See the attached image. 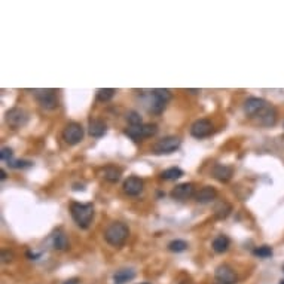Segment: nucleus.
<instances>
[{
    "mask_svg": "<svg viewBox=\"0 0 284 284\" xmlns=\"http://www.w3.org/2000/svg\"><path fill=\"white\" fill-rule=\"evenodd\" d=\"M64 284H79V280H78V278H70V280H67Z\"/></svg>",
    "mask_w": 284,
    "mask_h": 284,
    "instance_id": "nucleus-32",
    "label": "nucleus"
},
{
    "mask_svg": "<svg viewBox=\"0 0 284 284\" xmlns=\"http://www.w3.org/2000/svg\"><path fill=\"white\" fill-rule=\"evenodd\" d=\"M12 156H14V152L9 147H2V150H0V160L8 164L12 162Z\"/></svg>",
    "mask_w": 284,
    "mask_h": 284,
    "instance_id": "nucleus-28",
    "label": "nucleus"
},
{
    "mask_svg": "<svg viewBox=\"0 0 284 284\" xmlns=\"http://www.w3.org/2000/svg\"><path fill=\"white\" fill-rule=\"evenodd\" d=\"M0 179H2V180H5V179H6V173H5V170H0Z\"/></svg>",
    "mask_w": 284,
    "mask_h": 284,
    "instance_id": "nucleus-33",
    "label": "nucleus"
},
{
    "mask_svg": "<svg viewBox=\"0 0 284 284\" xmlns=\"http://www.w3.org/2000/svg\"><path fill=\"white\" fill-rule=\"evenodd\" d=\"M70 214L75 220V223L81 229H88L94 219V205L91 203H72L70 204Z\"/></svg>",
    "mask_w": 284,
    "mask_h": 284,
    "instance_id": "nucleus-1",
    "label": "nucleus"
},
{
    "mask_svg": "<svg viewBox=\"0 0 284 284\" xmlns=\"http://www.w3.org/2000/svg\"><path fill=\"white\" fill-rule=\"evenodd\" d=\"M88 133L91 137H103L107 133V125L101 119H89L88 122Z\"/></svg>",
    "mask_w": 284,
    "mask_h": 284,
    "instance_id": "nucleus-14",
    "label": "nucleus"
},
{
    "mask_svg": "<svg viewBox=\"0 0 284 284\" xmlns=\"http://www.w3.org/2000/svg\"><path fill=\"white\" fill-rule=\"evenodd\" d=\"M8 165L11 168H28V167H31V162L30 161H12Z\"/></svg>",
    "mask_w": 284,
    "mask_h": 284,
    "instance_id": "nucleus-29",
    "label": "nucleus"
},
{
    "mask_svg": "<svg viewBox=\"0 0 284 284\" xmlns=\"http://www.w3.org/2000/svg\"><path fill=\"white\" fill-rule=\"evenodd\" d=\"M83 136H85L83 127L78 122H69L64 130H62V139L70 146L79 144L83 140Z\"/></svg>",
    "mask_w": 284,
    "mask_h": 284,
    "instance_id": "nucleus-7",
    "label": "nucleus"
},
{
    "mask_svg": "<svg viewBox=\"0 0 284 284\" xmlns=\"http://www.w3.org/2000/svg\"><path fill=\"white\" fill-rule=\"evenodd\" d=\"M280 284H284V280H281V281H280Z\"/></svg>",
    "mask_w": 284,
    "mask_h": 284,
    "instance_id": "nucleus-35",
    "label": "nucleus"
},
{
    "mask_svg": "<svg viewBox=\"0 0 284 284\" xmlns=\"http://www.w3.org/2000/svg\"><path fill=\"white\" fill-rule=\"evenodd\" d=\"M265 104H266V100H264V99H259V97H250V99H247L245 103H244V112L247 113L248 118H251V116H255Z\"/></svg>",
    "mask_w": 284,
    "mask_h": 284,
    "instance_id": "nucleus-15",
    "label": "nucleus"
},
{
    "mask_svg": "<svg viewBox=\"0 0 284 284\" xmlns=\"http://www.w3.org/2000/svg\"><path fill=\"white\" fill-rule=\"evenodd\" d=\"M283 271H284V265H283Z\"/></svg>",
    "mask_w": 284,
    "mask_h": 284,
    "instance_id": "nucleus-37",
    "label": "nucleus"
},
{
    "mask_svg": "<svg viewBox=\"0 0 284 284\" xmlns=\"http://www.w3.org/2000/svg\"><path fill=\"white\" fill-rule=\"evenodd\" d=\"M180 139L176 137V136H168V137H164L161 140H158L152 150L156 153V155H168V153H173L174 150H177L180 147Z\"/></svg>",
    "mask_w": 284,
    "mask_h": 284,
    "instance_id": "nucleus-9",
    "label": "nucleus"
},
{
    "mask_svg": "<svg viewBox=\"0 0 284 284\" xmlns=\"http://www.w3.org/2000/svg\"><path fill=\"white\" fill-rule=\"evenodd\" d=\"M12 259H14V253L12 251H9V250H2V262L3 264H9V262H12Z\"/></svg>",
    "mask_w": 284,
    "mask_h": 284,
    "instance_id": "nucleus-30",
    "label": "nucleus"
},
{
    "mask_svg": "<svg viewBox=\"0 0 284 284\" xmlns=\"http://www.w3.org/2000/svg\"><path fill=\"white\" fill-rule=\"evenodd\" d=\"M115 92H116V89H113V88H100V89H97V100L99 101H101V103H107V101H110L113 97H115Z\"/></svg>",
    "mask_w": 284,
    "mask_h": 284,
    "instance_id": "nucleus-23",
    "label": "nucleus"
},
{
    "mask_svg": "<svg viewBox=\"0 0 284 284\" xmlns=\"http://www.w3.org/2000/svg\"><path fill=\"white\" fill-rule=\"evenodd\" d=\"M171 100V92L168 89H153L150 92V101H149V112L155 113V115H161L167 103Z\"/></svg>",
    "mask_w": 284,
    "mask_h": 284,
    "instance_id": "nucleus-3",
    "label": "nucleus"
},
{
    "mask_svg": "<svg viewBox=\"0 0 284 284\" xmlns=\"http://www.w3.org/2000/svg\"><path fill=\"white\" fill-rule=\"evenodd\" d=\"M121 174H122V171H121L119 168H116L115 165H107V167L104 168V171H103V177H104L107 182H110V183L119 182Z\"/></svg>",
    "mask_w": 284,
    "mask_h": 284,
    "instance_id": "nucleus-22",
    "label": "nucleus"
},
{
    "mask_svg": "<svg viewBox=\"0 0 284 284\" xmlns=\"http://www.w3.org/2000/svg\"><path fill=\"white\" fill-rule=\"evenodd\" d=\"M211 133H213V123L208 119H198L191 127V134L195 139H205Z\"/></svg>",
    "mask_w": 284,
    "mask_h": 284,
    "instance_id": "nucleus-12",
    "label": "nucleus"
},
{
    "mask_svg": "<svg viewBox=\"0 0 284 284\" xmlns=\"http://www.w3.org/2000/svg\"><path fill=\"white\" fill-rule=\"evenodd\" d=\"M27 256L30 259H38V258H41V253H31V251H27Z\"/></svg>",
    "mask_w": 284,
    "mask_h": 284,
    "instance_id": "nucleus-31",
    "label": "nucleus"
},
{
    "mask_svg": "<svg viewBox=\"0 0 284 284\" xmlns=\"http://www.w3.org/2000/svg\"><path fill=\"white\" fill-rule=\"evenodd\" d=\"M187 92H192V94H197V92H200L198 89H187Z\"/></svg>",
    "mask_w": 284,
    "mask_h": 284,
    "instance_id": "nucleus-34",
    "label": "nucleus"
},
{
    "mask_svg": "<svg viewBox=\"0 0 284 284\" xmlns=\"http://www.w3.org/2000/svg\"><path fill=\"white\" fill-rule=\"evenodd\" d=\"M216 197H217V191L213 186H204L195 194V200L200 204H208V203L214 201Z\"/></svg>",
    "mask_w": 284,
    "mask_h": 284,
    "instance_id": "nucleus-17",
    "label": "nucleus"
},
{
    "mask_svg": "<svg viewBox=\"0 0 284 284\" xmlns=\"http://www.w3.org/2000/svg\"><path fill=\"white\" fill-rule=\"evenodd\" d=\"M142 284H149V283H142Z\"/></svg>",
    "mask_w": 284,
    "mask_h": 284,
    "instance_id": "nucleus-36",
    "label": "nucleus"
},
{
    "mask_svg": "<svg viewBox=\"0 0 284 284\" xmlns=\"http://www.w3.org/2000/svg\"><path fill=\"white\" fill-rule=\"evenodd\" d=\"M171 198L177 201H186L189 198H192L195 195V184L194 183H180L176 187H173L171 191Z\"/></svg>",
    "mask_w": 284,
    "mask_h": 284,
    "instance_id": "nucleus-10",
    "label": "nucleus"
},
{
    "mask_svg": "<svg viewBox=\"0 0 284 284\" xmlns=\"http://www.w3.org/2000/svg\"><path fill=\"white\" fill-rule=\"evenodd\" d=\"M143 180L137 176H131L123 182V192L128 197H137L143 192Z\"/></svg>",
    "mask_w": 284,
    "mask_h": 284,
    "instance_id": "nucleus-13",
    "label": "nucleus"
},
{
    "mask_svg": "<svg viewBox=\"0 0 284 284\" xmlns=\"http://www.w3.org/2000/svg\"><path fill=\"white\" fill-rule=\"evenodd\" d=\"M5 119H6V122H8V125L11 128L18 130V128H22L27 125L28 113H27V110H24L21 107H12L6 112Z\"/></svg>",
    "mask_w": 284,
    "mask_h": 284,
    "instance_id": "nucleus-8",
    "label": "nucleus"
},
{
    "mask_svg": "<svg viewBox=\"0 0 284 284\" xmlns=\"http://www.w3.org/2000/svg\"><path fill=\"white\" fill-rule=\"evenodd\" d=\"M232 211V205L228 201H219L214 207V217L217 220H223L226 219Z\"/></svg>",
    "mask_w": 284,
    "mask_h": 284,
    "instance_id": "nucleus-19",
    "label": "nucleus"
},
{
    "mask_svg": "<svg viewBox=\"0 0 284 284\" xmlns=\"http://www.w3.org/2000/svg\"><path fill=\"white\" fill-rule=\"evenodd\" d=\"M51 240H52V245L55 250H67L69 248V240L61 229H57L51 235Z\"/></svg>",
    "mask_w": 284,
    "mask_h": 284,
    "instance_id": "nucleus-18",
    "label": "nucleus"
},
{
    "mask_svg": "<svg viewBox=\"0 0 284 284\" xmlns=\"http://www.w3.org/2000/svg\"><path fill=\"white\" fill-rule=\"evenodd\" d=\"M182 176H183V170H180L179 167H171V168H167L161 173L162 180H177Z\"/></svg>",
    "mask_w": 284,
    "mask_h": 284,
    "instance_id": "nucleus-24",
    "label": "nucleus"
},
{
    "mask_svg": "<svg viewBox=\"0 0 284 284\" xmlns=\"http://www.w3.org/2000/svg\"><path fill=\"white\" fill-rule=\"evenodd\" d=\"M134 277H136L134 269H119L113 275V284H125V283L134 280Z\"/></svg>",
    "mask_w": 284,
    "mask_h": 284,
    "instance_id": "nucleus-20",
    "label": "nucleus"
},
{
    "mask_svg": "<svg viewBox=\"0 0 284 284\" xmlns=\"http://www.w3.org/2000/svg\"><path fill=\"white\" fill-rule=\"evenodd\" d=\"M31 94L35 96L41 107L46 110H54L58 107V99H57L55 89H31Z\"/></svg>",
    "mask_w": 284,
    "mask_h": 284,
    "instance_id": "nucleus-4",
    "label": "nucleus"
},
{
    "mask_svg": "<svg viewBox=\"0 0 284 284\" xmlns=\"http://www.w3.org/2000/svg\"><path fill=\"white\" fill-rule=\"evenodd\" d=\"M253 255L258 258H269V256H272V248L269 245H261V247L253 250Z\"/></svg>",
    "mask_w": 284,
    "mask_h": 284,
    "instance_id": "nucleus-26",
    "label": "nucleus"
},
{
    "mask_svg": "<svg viewBox=\"0 0 284 284\" xmlns=\"http://www.w3.org/2000/svg\"><path fill=\"white\" fill-rule=\"evenodd\" d=\"M127 121H128V123L131 125V127H137V125H142L143 123L140 113L136 112V110H131V112L127 113Z\"/></svg>",
    "mask_w": 284,
    "mask_h": 284,
    "instance_id": "nucleus-27",
    "label": "nucleus"
},
{
    "mask_svg": "<svg viewBox=\"0 0 284 284\" xmlns=\"http://www.w3.org/2000/svg\"><path fill=\"white\" fill-rule=\"evenodd\" d=\"M214 277L219 283L222 284H235L237 283V272L234 271V268H231L229 265H219L216 268Z\"/></svg>",
    "mask_w": 284,
    "mask_h": 284,
    "instance_id": "nucleus-11",
    "label": "nucleus"
},
{
    "mask_svg": "<svg viewBox=\"0 0 284 284\" xmlns=\"http://www.w3.org/2000/svg\"><path fill=\"white\" fill-rule=\"evenodd\" d=\"M156 133H158V127L155 123H142V125H137V127H130L125 130V136H128L134 142L153 137L156 136Z\"/></svg>",
    "mask_w": 284,
    "mask_h": 284,
    "instance_id": "nucleus-5",
    "label": "nucleus"
},
{
    "mask_svg": "<svg viewBox=\"0 0 284 284\" xmlns=\"http://www.w3.org/2000/svg\"><path fill=\"white\" fill-rule=\"evenodd\" d=\"M229 244H231V240L226 237V235H219L213 240V250L216 253H225V251L229 248Z\"/></svg>",
    "mask_w": 284,
    "mask_h": 284,
    "instance_id": "nucleus-21",
    "label": "nucleus"
},
{
    "mask_svg": "<svg viewBox=\"0 0 284 284\" xmlns=\"http://www.w3.org/2000/svg\"><path fill=\"white\" fill-rule=\"evenodd\" d=\"M277 109L266 101V104L255 115L251 116V119H253L256 123L262 125V127H274V125L277 123Z\"/></svg>",
    "mask_w": 284,
    "mask_h": 284,
    "instance_id": "nucleus-6",
    "label": "nucleus"
},
{
    "mask_svg": "<svg viewBox=\"0 0 284 284\" xmlns=\"http://www.w3.org/2000/svg\"><path fill=\"white\" fill-rule=\"evenodd\" d=\"M168 250L173 251V253H182V251L187 250V243L183 240H173L168 244Z\"/></svg>",
    "mask_w": 284,
    "mask_h": 284,
    "instance_id": "nucleus-25",
    "label": "nucleus"
},
{
    "mask_svg": "<svg viewBox=\"0 0 284 284\" xmlns=\"http://www.w3.org/2000/svg\"><path fill=\"white\" fill-rule=\"evenodd\" d=\"M213 176H214V179H217L220 183H228V182L232 179V176H234V170H232V167H229V165L217 164V165H214V168H213Z\"/></svg>",
    "mask_w": 284,
    "mask_h": 284,
    "instance_id": "nucleus-16",
    "label": "nucleus"
},
{
    "mask_svg": "<svg viewBox=\"0 0 284 284\" xmlns=\"http://www.w3.org/2000/svg\"><path fill=\"white\" fill-rule=\"evenodd\" d=\"M128 237H130V229L122 222H113L104 231L106 243L113 245V247H122L125 243H127Z\"/></svg>",
    "mask_w": 284,
    "mask_h": 284,
    "instance_id": "nucleus-2",
    "label": "nucleus"
}]
</instances>
